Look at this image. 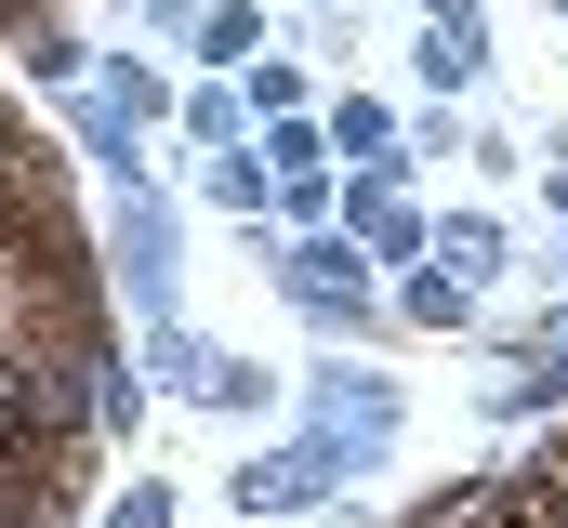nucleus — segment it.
Listing matches in <instances>:
<instances>
[{"mask_svg": "<svg viewBox=\"0 0 568 528\" xmlns=\"http://www.w3.org/2000/svg\"><path fill=\"white\" fill-rule=\"evenodd\" d=\"M463 317H476V291H463V277H449V264H384V331H463Z\"/></svg>", "mask_w": 568, "mask_h": 528, "instance_id": "6e6552de", "label": "nucleus"}, {"mask_svg": "<svg viewBox=\"0 0 568 528\" xmlns=\"http://www.w3.org/2000/svg\"><path fill=\"white\" fill-rule=\"evenodd\" d=\"M265 277H278V304L317 344H371L384 331V264L357 252L344 225H265Z\"/></svg>", "mask_w": 568, "mask_h": 528, "instance_id": "f257e3e1", "label": "nucleus"}, {"mask_svg": "<svg viewBox=\"0 0 568 528\" xmlns=\"http://www.w3.org/2000/svg\"><path fill=\"white\" fill-rule=\"evenodd\" d=\"M106 528H172V476H133V489H106Z\"/></svg>", "mask_w": 568, "mask_h": 528, "instance_id": "f3484780", "label": "nucleus"}, {"mask_svg": "<svg viewBox=\"0 0 568 528\" xmlns=\"http://www.w3.org/2000/svg\"><path fill=\"white\" fill-rule=\"evenodd\" d=\"M225 80H239L252 132H265V120H304V106H317V67H304V53H252V67H225Z\"/></svg>", "mask_w": 568, "mask_h": 528, "instance_id": "9d476101", "label": "nucleus"}, {"mask_svg": "<svg viewBox=\"0 0 568 528\" xmlns=\"http://www.w3.org/2000/svg\"><path fill=\"white\" fill-rule=\"evenodd\" d=\"M133 370H145L159 396H199V384H212V344H199L185 317H145V357H133Z\"/></svg>", "mask_w": 568, "mask_h": 528, "instance_id": "f8f14e48", "label": "nucleus"}, {"mask_svg": "<svg viewBox=\"0 0 568 528\" xmlns=\"http://www.w3.org/2000/svg\"><path fill=\"white\" fill-rule=\"evenodd\" d=\"M145 27H159V40H185V27H199V13H212V0H133Z\"/></svg>", "mask_w": 568, "mask_h": 528, "instance_id": "a211bd4d", "label": "nucleus"}, {"mask_svg": "<svg viewBox=\"0 0 568 528\" xmlns=\"http://www.w3.org/2000/svg\"><path fill=\"white\" fill-rule=\"evenodd\" d=\"M172 120H185V145H252V106H239V80H199V93H172Z\"/></svg>", "mask_w": 568, "mask_h": 528, "instance_id": "2eb2a0df", "label": "nucleus"}, {"mask_svg": "<svg viewBox=\"0 0 568 528\" xmlns=\"http://www.w3.org/2000/svg\"><path fill=\"white\" fill-rule=\"evenodd\" d=\"M199 409H225V423H278V409H291V370H265V357H225V344H212V384H199Z\"/></svg>", "mask_w": 568, "mask_h": 528, "instance_id": "1a4fd4ad", "label": "nucleus"}, {"mask_svg": "<svg viewBox=\"0 0 568 528\" xmlns=\"http://www.w3.org/2000/svg\"><path fill=\"white\" fill-rule=\"evenodd\" d=\"M199 199L225 225H265V145H199Z\"/></svg>", "mask_w": 568, "mask_h": 528, "instance_id": "9b49d317", "label": "nucleus"}, {"mask_svg": "<svg viewBox=\"0 0 568 528\" xmlns=\"http://www.w3.org/2000/svg\"><path fill=\"white\" fill-rule=\"evenodd\" d=\"M516 252H529V238H516V212H489V199H449V212H424V264H449L476 304L516 277Z\"/></svg>", "mask_w": 568, "mask_h": 528, "instance_id": "39448f33", "label": "nucleus"}, {"mask_svg": "<svg viewBox=\"0 0 568 528\" xmlns=\"http://www.w3.org/2000/svg\"><path fill=\"white\" fill-rule=\"evenodd\" d=\"M529 212H542V225L568 238V172H529Z\"/></svg>", "mask_w": 568, "mask_h": 528, "instance_id": "6ab92c4d", "label": "nucleus"}, {"mask_svg": "<svg viewBox=\"0 0 568 528\" xmlns=\"http://www.w3.org/2000/svg\"><path fill=\"white\" fill-rule=\"evenodd\" d=\"M463 172H476L489 199H503V185H529V132H516V120H463Z\"/></svg>", "mask_w": 568, "mask_h": 528, "instance_id": "4468645a", "label": "nucleus"}, {"mask_svg": "<svg viewBox=\"0 0 568 528\" xmlns=\"http://www.w3.org/2000/svg\"><path fill=\"white\" fill-rule=\"evenodd\" d=\"M384 463H397V449H357V436H331V423H291V436H265V449L225 476V502L265 516V528L278 516H331V502H344L357 476H384Z\"/></svg>", "mask_w": 568, "mask_h": 528, "instance_id": "f03ea898", "label": "nucleus"}, {"mask_svg": "<svg viewBox=\"0 0 568 528\" xmlns=\"http://www.w3.org/2000/svg\"><path fill=\"white\" fill-rule=\"evenodd\" d=\"M93 252H106V277H120L133 317H172V304H185V225H172V199L145 185V159L106 172V238H93Z\"/></svg>", "mask_w": 568, "mask_h": 528, "instance_id": "7ed1b4c3", "label": "nucleus"}, {"mask_svg": "<svg viewBox=\"0 0 568 528\" xmlns=\"http://www.w3.org/2000/svg\"><path fill=\"white\" fill-rule=\"evenodd\" d=\"M93 93H106V106H120V120H172V80H159V67H133V53H106V80H93Z\"/></svg>", "mask_w": 568, "mask_h": 528, "instance_id": "dca6fc26", "label": "nucleus"}, {"mask_svg": "<svg viewBox=\"0 0 568 528\" xmlns=\"http://www.w3.org/2000/svg\"><path fill=\"white\" fill-rule=\"evenodd\" d=\"M397 93H371V80H331L317 93V145H331V172H371V159H397Z\"/></svg>", "mask_w": 568, "mask_h": 528, "instance_id": "423d86ee", "label": "nucleus"}, {"mask_svg": "<svg viewBox=\"0 0 568 528\" xmlns=\"http://www.w3.org/2000/svg\"><path fill=\"white\" fill-rule=\"evenodd\" d=\"M291 409H304V423H331V436H357V449H397V423H410L397 370H371V357H317Z\"/></svg>", "mask_w": 568, "mask_h": 528, "instance_id": "20e7f679", "label": "nucleus"}, {"mask_svg": "<svg viewBox=\"0 0 568 528\" xmlns=\"http://www.w3.org/2000/svg\"><path fill=\"white\" fill-rule=\"evenodd\" d=\"M185 40H199V53H212V80H225V67H252V53H265V0H212Z\"/></svg>", "mask_w": 568, "mask_h": 528, "instance_id": "ddd939ff", "label": "nucleus"}, {"mask_svg": "<svg viewBox=\"0 0 568 528\" xmlns=\"http://www.w3.org/2000/svg\"><path fill=\"white\" fill-rule=\"evenodd\" d=\"M410 93H489V13L476 27H424L410 13Z\"/></svg>", "mask_w": 568, "mask_h": 528, "instance_id": "0eeeda50", "label": "nucleus"}, {"mask_svg": "<svg viewBox=\"0 0 568 528\" xmlns=\"http://www.w3.org/2000/svg\"><path fill=\"white\" fill-rule=\"evenodd\" d=\"M542 13H556V27H568V0H542Z\"/></svg>", "mask_w": 568, "mask_h": 528, "instance_id": "aec40b11", "label": "nucleus"}]
</instances>
